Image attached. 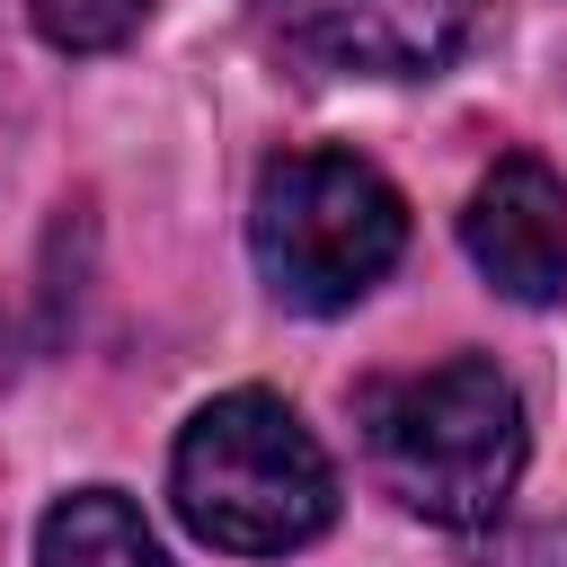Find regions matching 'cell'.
Listing matches in <instances>:
<instances>
[{"instance_id":"cell-1","label":"cell","mask_w":567,"mask_h":567,"mask_svg":"<svg viewBox=\"0 0 567 567\" xmlns=\"http://www.w3.org/2000/svg\"><path fill=\"white\" fill-rule=\"evenodd\" d=\"M168 487L186 532L230 558H284L337 523V470L275 390H230L195 408V425L177 434Z\"/></svg>"},{"instance_id":"cell-2","label":"cell","mask_w":567,"mask_h":567,"mask_svg":"<svg viewBox=\"0 0 567 567\" xmlns=\"http://www.w3.org/2000/svg\"><path fill=\"white\" fill-rule=\"evenodd\" d=\"M381 487L425 523H487L523 478V399L496 363L452 354L363 399Z\"/></svg>"},{"instance_id":"cell-3","label":"cell","mask_w":567,"mask_h":567,"mask_svg":"<svg viewBox=\"0 0 567 567\" xmlns=\"http://www.w3.org/2000/svg\"><path fill=\"white\" fill-rule=\"evenodd\" d=\"M248 248L266 266V284L292 310H346L363 301L399 248H408V204L399 186L354 159V151H284L257 177V213H248Z\"/></svg>"},{"instance_id":"cell-4","label":"cell","mask_w":567,"mask_h":567,"mask_svg":"<svg viewBox=\"0 0 567 567\" xmlns=\"http://www.w3.org/2000/svg\"><path fill=\"white\" fill-rule=\"evenodd\" d=\"M266 9H275V35L319 71L416 80L470 44L487 0H266Z\"/></svg>"},{"instance_id":"cell-5","label":"cell","mask_w":567,"mask_h":567,"mask_svg":"<svg viewBox=\"0 0 567 567\" xmlns=\"http://www.w3.org/2000/svg\"><path fill=\"white\" fill-rule=\"evenodd\" d=\"M461 248L478 257V275L505 301H558L567 292V186L540 159H496L461 213Z\"/></svg>"},{"instance_id":"cell-6","label":"cell","mask_w":567,"mask_h":567,"mask_svg":"<svg viewBox=\"0 0 567 567\" xmlns=\"http://www.w3.org/2000/svg\"><path fill=\"white\" fill-rule=\"evenodd\" d=\"M35 567H168L151 523L115 496V487H80L44 514L35 532Z\"/></svg>"},{"instance_id":"cell-7","label":"cell","mask_w":567,"mask_h":567,"mask_svg":"<svg viewBox=\"0 0 567 567\" xmlns=\"http://www.w3.org/2000/svg\"><path fill=\"white\" fill-rule=\"evenodd\" d=\"M151 9H159V0H27V18L44 27V44H62V53H106V44H124Z\"/></svg>"},{"instance_id":"cell-8","label":"cell","mask_w":567,"mask_h":567,"mask_svg":"<svg viewBox=\"0 0 567 567\" xmlns=\"http://www.w3.org/2000/svg\"><path fill=\"white\" fill-rule=\"evenodd\" d=\"M18 372V328H9V301H0V381Z\"/></svg>"}]
</instances>
